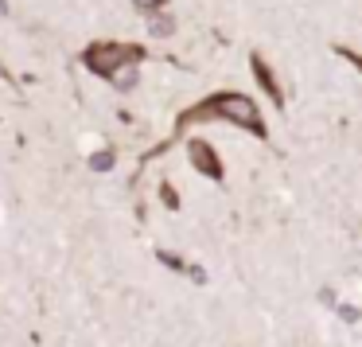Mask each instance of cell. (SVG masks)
Masks as SVG:
<instances>
[{"instance_id":"1","label":"cell","mask_w":362,"mask_h":347,"mask_svg":"<svg viewBox=\"0 0 362 347\" xmlns=\"http://www.w3.org/2000/svg\"><path fill=\"white\" fill-rule=\"evenodd\" d=\"M211 118L234 121V125H242V129H250V133L265 137V121H261V113H257V102H253V98H245V94H238V90L214 94V98H206V102L183 110L180 118H175V133H183L191 121H211Z\"/></svg>"},{"instance_id":"2","label":"cell","mask_w":362,"mask_h":347,"mask_svg":"<svg viewBox=\"0 0 362 347\" xmlns=\"http://www.w3.org/2000/svg\"><path fill=\"white\" fill-rule=\"evenodd\" d=\"M141 59H144V47H133V43H90L82 51L86 71L98 74V79H113L125 63H141Z\"/></svg>"},{"instance_id":"3","label":"cell","mask_w":362,"mask_h":347,"mask_svg":"<svg viewBox=\"0 0 362 347\" xmlns=\"http://www.w3.org/2000/svg\"><path fill=\"white\" fill-rule=\"evenodd\" d=\"M187 157H191V164H195L203 176L222 180V160H218V152H214L206 141H191V144H187Z\"/></svg>"},{"instance_id":"4","label":"cell","mask_w":362,"mask_h":347,"mask_svg":"<svg viewBox=\"0 0 362 347\" xmlns=\"http://www.w3.org/2000/svg\"><path fill=\"white\" fill-rule=\"evenodd\" d=\"M250 67H253V79L261 82V86H265V94L273 98L276 106H284V94H281V86H276V79H273V71H269V63L261 55H253L250 59Z\"/></svg>"},{"instance_id":"5","label":"cell","mask_w":362,"mask_h":347,"mask_svg":"<svg viewBox=\"0 0 362 347\" xmlns=\"http://www.w3.org/2000/svg\"><path fill=\"white\" fill-rule=\"evenodd\" d=\"M90 168H94V172H110V168H113V152L110 149L94 152V157H90Z\"/></svg>"},{"instance_id":"6","label":"cell","mask_w":362,"mask_h":347,"mask_svg":"<svg viewBox=\"0 0 362 347\" xmlns=\"http://www.w3.org/2000/svg\"><path fill=\"white\" fill-rule=\"evenodd\" d=\"M335 55L351 59V67H358V71H362V55H358V51H351V47H343V43H335Z\"/></svg>"},{"instance_id":"7","label":"cell","mask_w":362,"mask_h":347,"mask_svg":"<svg viewBox=\"0 0 362 347\" xmlns=\"http://www.w3.org/2000/svg\"><path fill=\"white\" fill-rule=\"evenodd\" d=\"M160 199H164V203L172 207V211L180 207V199H175V188H172V183H160Z\"/></svg>"},{"instance_id":"8","label":"cell","mask_w":362,"mask_h":347,"mask_svg":"<svg viewBox=\"0 0 362 347\" xmlns=\"http://www.w3.org/2000/svg\"><path fill=\"white\" fill-rule=\"evenodd\" d=\"M160 261H164V266H172V269H187V273H191V266H183L175 254H164V250H160Z\"/></svg>"},{"instance_id":"9","label":"cell","mask_w":362,"mask_h":347,"mask_svg":"<svg viewBox=\"0 0 362 347\" xmlns=\"http://www.w3.org/2000/svg\"><path fill=\"white\" fill-rule=\"evenodd\" d=\"M172 20H152V35H168V32H172Z\"/></svg>"},{"instance_id":"10","label":"cell","mask_w":362,"mask_h":347,"mask_svg":"<svg viewBox=\"0 0 362 347\" xmlns=\"http://www.w3.org/2000/svg\"><path fill=\"white\" fill-rule=\"evenodd\" d=\"M141 12H156V8H164V0H133Z\"/></svg>"},{"instance_id":"11","label":"cell","mask_w":362,"mask_h":347,"mask_svg":"<svg viewBox=\"0 0 362 347\" xmlns=\"http://www.w3.org/2000/svg\"><path fill=\"white\" fill-rule=\"evenodd\" d=\"M0 12H8V0H0Z\"/></svg>"}]
</instances>
